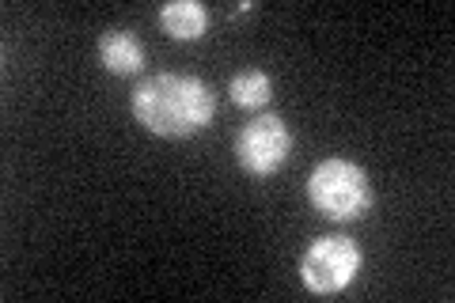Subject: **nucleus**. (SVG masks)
Listing matches in <instances>:
<instances>
[{
  "label": "nucleus",
  "mask_w": 455,
  "mask_h": 303,
  "mask_svg": "<svg viewBox=\"0 0 455 303\" xmlns=\"http://www.w3.org/2000/svg\"><path fill=\"white\" fill-rule=\"evenodd\" d=\"M130 110L137 125L148 129L152 137L187 140L212 125L217 99H212L209 84L190 76V72H156L133 88Z\"/></svg>",
  "instance_id": "obj_1"
},
{
  "label": "nucleus",
  "mask_w": 455,
  "mask_h": 303,
  "mask_svg": "<svg viewBox=\"0 0 455 303\" xmlns=\"http://www.w3.org/2000/svg\"><path fill=\"white\" fill-rule=\"evenodd\" d=\"M307 201L315 205L326 220L334 224H357L368 216L376 201L372 179L361 163L346 160V155H326L311 167L307 175Z\"/></svg>",
  "instance_id": "obj_2"
},
{
  "label": "nucleus",
  "mask_w": 455,
  "mask_h": 303,
  "mask_svg": "<svg viewBox=\"0 0 455 303\" xmlns=\"http://www.w3.org/2000/svg\"><path fill=\"white\" fill-rule=\"evenodd\" d=\"M232 152H235V163L243 167L251 179H274L292 155V129L281 114L259 110L254 118H247L235 129Z\"/></svg>",
  "instance_id": "obj_3"
},
{
  "label": "nucleus",
  "mask_w": 455,
  "mask_h": 303,
  "mask_svg": "<svg viewBox=\"0 0 455 303\" xmlns=\"http://www.w3.org/2000/svg\"><path fill=\"white\" fill-rule=\"evenodd\" d=\"M364 266L361 247L349 235H319L300 258V281L311 296H341Z\"/></svg>",
  "instance_id": "obj_4"
},
{
  "label": "nucleus",
  "mask_w": 455,
  "mask_h": 303,
  "mask_svg": "<svg viewBox=\"0 0 455 303\" xmlns=\"http://www.w3.org/2000/svg\"><path fill=\"white\" fill-rule=\"evenodd\" d=\"M99 65L114 76H137L145 68V46H140L137 35L114 27V31L99 35Z\"/></svg>",
  "instance_id": "obj_5"
},
{
  "label": "nucleus",
  "mask_w": 455,
  "mask_h": 303,
  "mask_svg": "<svg viewBox=\"0 0 455 303\" xmlns=\"http://www.w3.org/2000/svg\"><path fill=\"white\" fill-rule=\"evenodd\" d=\"M160 27L175 42H197L209 31V8L197 0H171L160 8Z\"/></svg>",
  "instance_id": "obj_6"
},
{
  "label": "nucleus",
  "mask_w": 455,
  "mask_h": 303,
  "mask_svg": "<svg viewBox=\"0 0 455 303\" xmlns=\"http://www.w3.org/2000/svg\"><path fill=\"white\" fill-rule=\"evenodd\" d=\"M228 99H232L239 110L259 114L269 99H274V80H269V72H262V68H239L235 76L228 80Z\"/></svg>",
  "instance_id": "obj_7"
}]
</instances>
